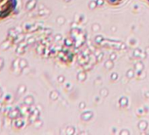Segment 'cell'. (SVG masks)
Instances as JSON below:
<instances>
[{"label":"cell","mask_w":149,"mask_h":135,"mask_svg":"<svg viewBox=\"0 0 149 135\" xmlns=\"http://www.w3.org/2000/svg\"><path fill=\"white\" fill-rule=\"evenodd\" d=\"M17 7V0H0V19L11 16Z\"/></svg>","instance_id":"obj_1"}]
</instances>
